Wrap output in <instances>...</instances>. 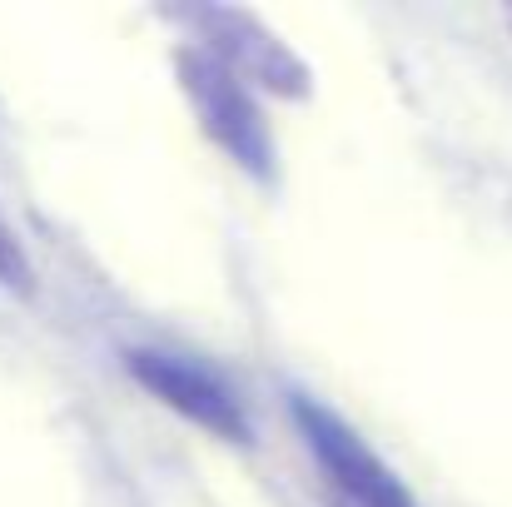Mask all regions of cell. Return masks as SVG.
Wrapping results in <instances>:
<instances>
[{
  "mask_svg": "<svg viewBox=\"0 0 512 507\" xmlns=\"http://www.w3.org/2000/svg\"><path fill=\"white\" fill-rule=\"evenodd\" d=\"M508 20H512V15H508Z\"/></svg>",
  "mask_w": 512,
  "mask_h": 507,
  "instance_id": "6",
  "label": "cell"
},
{
  "mask_svg": "<svg viewBox=\"0 0 512 507\" xmlns=\"http://www.w3.org/2000/svg\"><path fill=\"white\" fill-rule=\"evenodd\" d=\"M174 75H179V90H184L199 130L244 174L269 184L279 160H274V130L259 110L254 85L239 70H229L214 50H204L199 40H184L174 50Z\"/></svg>",
  "mask_w": 512,
  "mask_h": 507,
  "instance_id": "1",
  "label": "cell"
},
{
  "mask_svg": "<svg viewBox=\"0 0 512 507\" xmlns=\"http://www.w3.org/2000/svg\"><path fill=\"white\" fill-rule=\"evenodd\" d=\"M125 373L170 413L184 423L204 428L209 438L224 443H249V413L239 403V393L229 388L224 373H214L209 363L189 358V353H170V348H130L125 353Z\"/></svg>",
  "mask_w": 512,
  "mask_h": 507,
  "instance_id": "2",
  "label": "cell"
},
{
  "mask_svg": "<svg viewBox=\"0 0 512 507\" xmlns=\"http://www.w3.org/2000/svg\"><path fill=\"white\" fill-rule=\"evenodd\" d=\"M294 423L314 453V463L324 468V478L339 488L353 507H418L408 483L378 458V448L343 418L329 403L294 393Z\"/></svg>",
  "mask_w": 512,
  "mask_h": 507,
  "instance_id": "3",
  "label": "cell"
},
{
  "mask_svg": "<svg viewBox=\"0 0 512 507\" xmlns=\"http://www.w3.org/2000/svg\"><path fill=\"white\" fill-rule=\"evenodd\" d=\"M189 20L199 25V45L214 50L229 70H239L249 85L284 95V100H304L314 75L309 65L294 55L289 40H279L254 10H234V5H199L189 10Z\"/></svg>",
  "mask_w": 512,
  "mask_h": 507,
  "instance_id": "4",
  "label": "cell"
},
{
  "mask_svg": "<svg viewBox=\"0 0 512 507\" xmlns=\"http://www.w3.org/2000/svg\"><path fill=\"white\" fill-rule=\"evenodd\" d=\"M0 284L5 289H30V259H25V249H20V239H15V229L0 219Z\"/></svg>",
  "mask_w": 512,
  "mask_h": 507,
  "instance_id": "5",
  "label": "cell"
}]
</instances>
